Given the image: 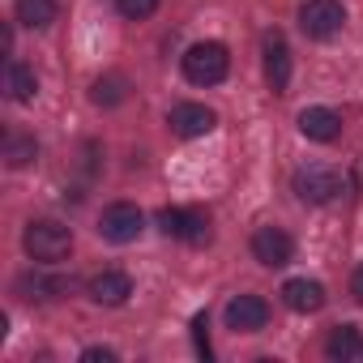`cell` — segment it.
<instances>
[{
    "mask_svg": "<svg viewBox=\"0 0 363 363\" xmlns=\"http://www.w3.org/2000/svg\"><path fill=\"white\" fill-rule=\"evenodd\" d=\"M35 158H39V141H35L30 133H5V162H9L13 171L30 167Z\"/></svg>",
    "mask_w": 363,
    "mask_h": 363,
    "instance_id": "ac0fdd59",
    "label": "cell"
},
{
    "mask_svg": "<svg viewBox=\"0 0 363 363\" xmlns=\"http://www.w3.org/2000/svg\"><path fill=\"white\" fill-rule=\"evenodd\" d=\"M154 223H158V231L167 240H184V210H179V206H162L154 214Z\"/></svg>",
    "mask_w": 363,
    "mask_h": 363,
    "instance_id": "ffe728a7",
    "label": "cell"
},
{
    "mask_svg": "<svg viewBox=\"0 0 363 363\" xmlns=\"http://www.w3.org/2000/svg\"><path fill=\"white\" fill-rule=\"evenodd\" d=\"M325 354L333 363H350L363 354V329L359 325H333L329 337H325Z\"/></svg>",
    "mask_w": 363,
    "mask_h": 363,
    "instance_id": "9a60e30c",
    "label": "cell"
},
{
    "mask_svg": "<svg viewBox=\"0 0 363 363\" xmlns=\"http://www.w3.org/2000/svg\"><path fill=\"white\" fill-rule=\"evenodd\" d=\"M184 244H193V248L210 244V214H206L201 206L184 210Z\"/></svg>",
    "mask_w": 363,
    "mask_h": 363,
    "instance_id": "d6986e66",
    "label": "cell"
},
{
    "mask_svg": "<svg viewBox=\"0 0 363 363\" xmlns=\"http://www.w3.org/2000/svg\"><path fill=\"white\" fill-rule=\"evenodd\" d=\"M22 248H26V257L35 265H60L73 252V231L65 223H56V218H39V223H30L22 231Z\"/></svg>",
    "mask_w": 363,
    "mask_h": 363,
    "instance_id": "6da1fadb",
    "label": "cell"
},
{
    "mask_svg": "<svg viewBox=\"0 0 363 363\" xmlns=\"http://www.w3.org/2000/svg\"><path fill=\"white\" fill-rule=\"evenodd\" d=\"M86 295L99 303V308H124L128 295H133V278L124 269H103L86 282Z\"/></svg>",
    "mask_w": 363,
    "mask_h": 363,
    "instance_id": "8fae6325",
    "label": "cell"
},
{
    "mask_svg": "<svg viewBox=\"0 0 363 363\" xmlns=\"http://www.w3.org/2000/svg\"><path fill=\"white\" fill-rule=\"evenodd\" d=\"M325 286L316 282V278H291L286 286H282V303L291 308V312H303V316H312V312H320L325 308Z\"/></svg>",
    "mask_w": 363,
    "mask_h": 363,
    "instance_id": "4fadbf2b",
    "label": "cell"
},
{
    "mask_svg": "<svg viewBox=\"0 0 363 363\" xmlns=\"http://www.w3.org/2000/svg\"><path fill=\"white\" fill-rule=\"evenodd\" d=\"M248 248H252V257H257L265 269H282V265L295 261V240H291L282 227H257Z\"/></svg>",
    "mask_w": 363,
    "mask_h": 363,
    "instance_id": "52a82bcc",
    "label": "cell"
},
{
    "mask_svg": "<svg viewBox=\"0 0 363 363\" xmlns=\"http://www.w3.org/2000/svg\"><path fill=\"white\" fill-rule=\"evenodd\" d=\"M56 18H60L56 0H13V22L26 30H48Z\"/></svg>",
    "mask_w": 363,
    "mask_h": 363,
    "instance_id": "2e32d148",
    "label": "cell"
},
{
    "mask_svg": "<svg viewBox=\"0 0 363 363\" xmlns=\"http://www.w3.org/2000/svg\"><path fill=\"white\" fill-rule=\"evenodd\" d=\"M35 94H39L35 69L9 56V60H5V99H9V103H35Z\"/></svg>",
    "mask_w": 363,
    "mask_h": 363,
    "instance_id": "5bb4252c",
    "label": "cell"
},
{
    "mask_svg": "<svg viewBox=\"0 0 363 363\" xmlns=\"http://www.w3.org/2000/svg\"><path fill=\"white\" fill-rule=\"evenodd\" d=\"M299 133L316 145H329V141L342 137V116L333 107H303L299 111Z\"/></svg>",
    "mask_w": 363,
    "mask_h": 363,
    "instance_id": "7c38bea8",
    "label": "cell"
},
{
    "mask_svg": "<svg viewBox=\"0 0 363 363\" xmlns=\"http://www.w3.org/2000/svg\"><path fill=\"white\" fill-rule=\"evenodd\" d=\"M43 269H48V265H43ZM43 269H26V274L13 282V291H18L22 299H30V303L65 299V295L73 291V278H60V274H43Z\"/></svg>",
    "mask_w": 363,
    "mask_h": 363,
    "instance_id": "9c48e42d",
    "label": "cell"
},
{
    "mask_svg": "<svg viewBox=\"0 0 363 363\" xmlns=\"http://www.w3.org/2000/svg\"><path fill=\"white\" fill-rule=\"evenodd\" d=\"M223 316H227L231 333H261L269 325V303L261 295H231Z\"/></svg>",
    "mask_w": 363,
    "mask_h": 363,
    "instance_id": "ba28073f",
    "label": "cell"
},
{
    "mask_svg": "<svg viewBox=\"0 0 363 363\" xmlns=\"http://www.w3.org/2000/svg\"><path fill=\"white\" fill-rule=\"evenodd\" d=\"M167 124H171L175 137L197 141V137H206V133L218 128V111L206 107V103H175V107L167 111Z\"/></svg>",
    "mask_w": 363,
    "mask_h": 363,
    "instance_id": "8992f818",
    "label": "cell"
},
{
    "mask_svg": "<svg viewBox=\"0 0 363 363\" xmlns=\"http://www.w3.org/2000/svg\"><path fill=\"white\" fill-rule=\"evenodd\" d=\"M82 359H86V363H116V350H111V346H86Z\"/></svg>",
    "mask_w": 363,
    "mask_h": 363,
    "instance_id": "603a6c76",
    "label": "cell"
},
{
    "mask_svg": "<svg viewBox=\"0 0 363 363\" xmlns=\"http://www.w3.org/2000/svg\"><path fill=\"white\" fill-rule=\"evenodd\" d=\"M261 56H265V82L274 94H286L291 86V48L282 39V30H269L265 43H261Z\"/></svg>",
    "mask_w": 363,
    "mask_h": 363,
    "instance_id": "30bf717a",
    "label": "cell"
},
{
    "mask_svg": "<svg viewBox=\"0 0 363 363\" xmlns=\"http://www.w3.org/2000/svg\"><path fill=\"white\" fill-rule=\"evenodd\" d=\"M158 5H162V0H116L120 18H128V22H145V18H154Z\"/></svg>",
    "mask_w": 363,
    "mask_h": 363,
    "instance_id": "44dd1931",
    "label": "cell"
},
{
    "mask_svg": "<svg viewBox=\"0 0 363 363\" xmlns=\"http://www.w3.org/2000/svg\"><path fill=\"white\" fill-rule=\"evenodd\" d=\"M193 346H197L201 359L214 354V346H210V312H197V316H193Z\"/></svg>",
    "mask_w": 363,
    "mask_h": 363,
    "instance_id": "7402d4cb",
    "label": "cell"
},
{
    "mask_svg": "<svg viewBox=\"0 0 363 363\" xmlns=\"http://www.w3.org/2000/svg\"><path fill=\"white\" fill-rule=\"evenodd\" d=\"M128 77L124 73H103V77H94V86H90V103L94 107H120L124 99H128Z\"/></svg>",
    "mask_w": 363,
    "mask_h": 363,
    "instance_id": "e0dca14e",
    "label": "cell"
},
{
    "mask_svg": "<svg viewBox=\"0 0 363 363\" xmlns=\"http://www.w3.org/2000/svg\"><path fill=\"white\" fill-rule=\"evenodd\" d=\"M179 69H184V77L193 86H218L231 73V52H227V43L206 39V43H193L184 56H179Z\"/></svg>",
    "mask_w": 363,
    "mask_h": 363,
    "instance_id": "7a4b0ae2",
    "label": "cell"
},
{
    "mask_svg": "<svg viewBox=\"0 0 363 363\" xmlns=\"http://www.w3.org/2000/svg\"><path fill=\"white\" fill-rule=\"evenodd\" d=\"M141 231H145V214H141V206H133V201H111V206L99 214V235H103L107 244H133Z\"/></svg>",
    "mask_w": 363,
    "mask_h": 363,
    "instance_id": "277c9868",
    "label": "cell"
},
{
    "mask_svg": "<svg viewBox=\"0 0 363 363\" xmlns=\"http://www.w3.org/2000/svg\"><path fill=\"white\" fill-rule=\"evenodd\" d=\"M291 189H295V197H299L303 206H329V201L342 197L346 184H342V171H333V167H325V162H308V167L295 171Z\"/></svg>",
    "mask_w": 363,
    "mask_h": 363,
    "instance_id": "3957f363",
    "label": "cell"
},
{
    "mask_svg": "<svg viewBox=\"0 0 363 363\" xmlns=\"http://www.w3.org/2000/svg\"><path fill=\"white\" fill-rule=\"evenodd\" d=\"M346 26V9L337 5V0H303V9H299V30L316 43L342 35Z\"/></svg>",
    "mask_w": 363,
    "mask_h": 363,
    "instance_id": "5b68a950",
    "label": "cell"
},
{
    "mask_svg": "<svg viewBox=\"0 0 363 363\" xmlns=\"http://www.w3.org/2000/svg\"><path fill=\"white\" fill-rule=\"evenodd\" d=\"M350 295H354V303H363V265L350 274Z\"/></svg>",
    "mask_w": 363,
    "mask_h": 363,
    "instance_id": "cb8c5ba5",
    "label": "cell"
}]
</instances>
